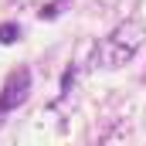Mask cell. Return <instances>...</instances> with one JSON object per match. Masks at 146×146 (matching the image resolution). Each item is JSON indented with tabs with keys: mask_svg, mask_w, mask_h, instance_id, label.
<instances>
[{
	"mask_svg": "<svg viewBox=\"0 0 146 146\" xmlns=\"http://www.w3.org/2000/svg\"><path fill=\"white\" fill-rule=\"evenodd\" d=\"M31 85H34L31 68H17V72L10 75L3 82V92H0V115H7V112L17 109V106H24L27 95H31Z\"/></svg>",
	"mask_w": 146,
	"mask_h": 146,
	"instance_id": "2",
	"label": "cell"
},
{
	"mask_svg": "<svg viewBox=\"0 0 146 146\" xmlns=\"http://www.w3.org/2000/svg\"><path fill=\"white\" fill-rule=\"evenodd\" d=\"M146 44V24L143 21H122L112 34H106L95 48V65L99 68H122L126 61L136 58V51Z\"/></svg>",
	"mask_w": 146,
	"mask_h": 146,
	"instance_id": "1",
	"label": "cell"
},
{
	"mask_svg": "<svg viewBox=\"0 0 146 146\" xmlns=\"http://www.w3.org/2000/svg\"><path fill=\"white\" fill-rule=\"evenodd\" d=\"M10 41H17V27H14V24L0 27V44H10Z\"/></svg>",
	"mask_w": 146,
	"mask_h": 146,
	"instance_id": "3",
	"label": "cell"
}]
</instances>
